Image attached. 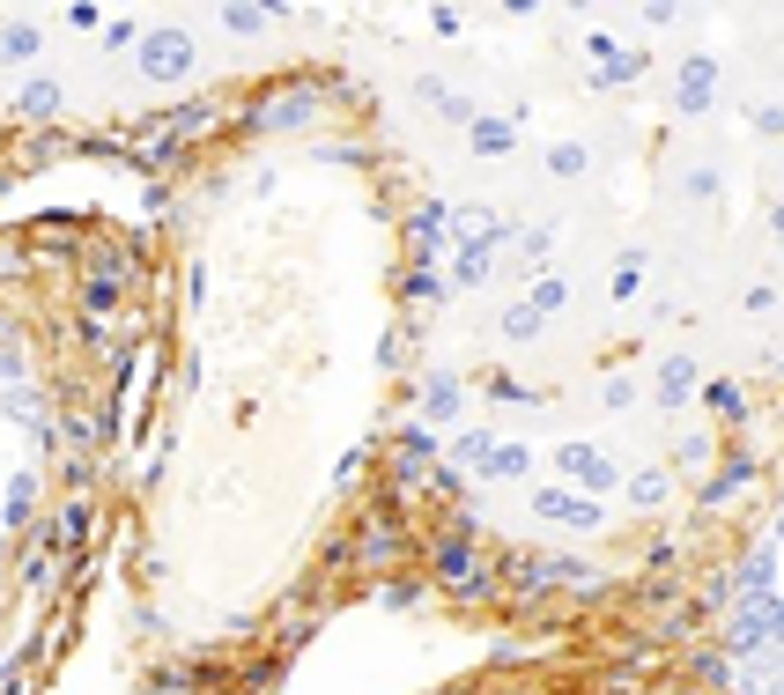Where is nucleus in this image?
<instances>
[{"label": "nucleus", "instance_id": "13", "mask_svg": "<svg viewBox=\"0 0 784 695\" xmlns=\"http://www.w3.org/2000/svg\"><path fill=\"white\" fill-rule=\"evenodd\" d=\"M37 52V30L30 23H8V37H0V60H30Z\"/></svg>", "mask_w": 784, "mask_h": 695}, {"label": "nucleus", "instance_id": "9", "mask_svg": "<svg viewBox=\"0 0 784 695\" xmlns=\"http://www.w3.org/2000/svg\"><path fill=\"white\" fill-rule=\"evenodd\" d=\"M289 119H311V97H274L252 126H289Z\"/></svg>", "mask_w": 784, "mask_h": 695}, {"label": "nucleus", "instance_id": "15", "mask_svg": "<svg viewBox=\"0 0 784 695\" xmlns=\"http://www.w3.org/2000/svg\"><path fill=\"white\" fill-rule=\"evenodd\" d=\"M82 533H89V511L74 503V511L60 518V533H52V540H60V548H82Z\"/></svg>", "mask_w": 784, "mask_h": 695}, {"label": "nucleus", "instance_id": "19", "mask_svg": "<svg viewBox=\"0 0 784 695\" xmlns=\"http://www.w3.org/2000/svg\"><path fill=\"white\" fill-rule=\"evenodd\" d=\"M533 311H540V318L563 311V281H533Z\"/></svg>", "mask_w": 784, "mask_h": 695}, {"label": "nucleus", "instance_id": "8", "mask_svg": "<svg viewBox=\"0 0 784 695\" xmlns=\"http://www.w3.org/2000/svg\"><path fill=\"white\" fill-rule=\"evenodd\" d=\"M474 148L481 156H503L511 148V119H474Z\"/></svg>", "mask_w": 784, "mask_h": 695}, {"label": "nucleus", "instance_id": "20", "mask_svg": "<svg viewBox=\"0 0 784 695\" xmlns=\"http://www.w3.org/2000/svg\"><path fill=\"white\" fill-rule=\"evenodd\" d=\"M629 496H637V503H644V511H651V503H659V496H666V481H659V474H637V481H629Z\"/></svg>", "mask_w": 784, "mask_h": 695}, {"label": "nucleus", "instance_id": "21", "mask_svg": "<svg viewBox=\"0 0 784 695\" xmlns=\"http://www.w3.org/2000/svg\"><path fill=\"white\" fill-rule=\"evenodd\" d=\"M489 452H496V444L481 437V429H474V437H459V459H466V466H481V459H489Z\"/></svg>", "mask_w": 784, "mask_h": 695}, {"label": "nucleus", "instance_id": "1", "mask_svg": "<svg viewBox=\"0 0 784 695\" xmlns=\"http://www.w3.org/2000/svg\"><path fill=\"white\" fill-rule=\"evenodd\" d=\"M141 74L148 82H185V74H193V37L185 30H156L141 45Z\"/></svg>", "mask_w": 784, "mask_h": 695}, {"label": "nucleus", "instance_id": "17", "mask_svg": "<svg viewBox=\"0 0 784 695\" xmlns=\"http://www.w3.org/2000/svg\"><path fill=\"white\" fill-rule=\"evenodd\" d=\"M688 385H696V363H688V355H681V363L666 370V400H688Z\"/></svg>", "mask_w": 784, "mask_h": 695}, {"label": "nucleus", "instance_id": "7", "mask_svg": "<svg viewBox=\"0 0 784 695\" xmlns=\"http://www.w3.org/2000/svg\"><path fill=\"white\" fill-rule=\"evenodd\" d=\"M60 111V82H30L23 89V119H52Z\"/></svg>", "mask_w": 784, "mask_h": 695}, {"label": "nucleus", "instance_id": "2", "mask_svg": "<svg viewBox=\"0 0 784 695\" xmlns=\"http://www.w3.org/2000/svg\"><path fill=\"white\" fill-rule=\"evenodd\" d=\"M711 89H718L711 52H688V60H681V111H688V119H703V111H711Z\"/></svg>", "mask_w": 784, "mask_h": 695}, {"label": "nucleus", "instance_id": "18", "mask_svg": "<svg viewBox=\"0 0 784 695\" xmlns=\"http://www.w3.org/2000/svg\"><path fill=\"white\" fill-rule=\"evenodd\" d=\"M711 407H718L725 422H740V415H748V407H740V385H711Z\"/></svg>", "mask_w": 784, "mask_h": 695}, {"label": "nucleus", "instance_id": "14", "mask_svg": "<svg viewBox=\"0 0 784 695\" xmlns=\"http://www.w3.org/2000/svg\"><path fill=\"white\" fill-rule=\"evenodd\" d=\"M259 23H267V8H222V30H230V37H245Z\"/></svg>", "mask_w": 784, "mask_h": 695}, {"label": "nucleus", "instance_id": "12", "mask_svg": "<svg viewBox=\"0 0 784 695\" xmlns=\"http://www.w3.org/2000/svg\"><path fill=\"white\" fill-rule=\"evenodd\" d=\"M526 452H518V444H503V452H489V459H481V474H496V481H511V474H526Z\"/></svg>", "mask_w": 784, "mask_h": 695}, {"label": "nucleus", "instance_id": "5", "mask_svg": "<svg viewBox=\"0 0 784 695\" xmlns=\"http://www.w3.org/2000/svg\"><path fill=\"white\" fill-rule=\"evenodd\" d=\"M437 570L452 577L459 592H481V570H474V555H466V548H444V555H437Z\"/></svg>", "mask_w": 784, "mask_h": 695}, {"label": "nucleus", "instance_id": "6", "mask_svg": "<svg viewBox=\"0 0 784 695\" xmlns=\"http://www.w3.org/2000/svg\"><path fill=\"white\" fill-rule=\"evenodd\" d=\"M459 415V378H429V422H452Z\"/></svg>", "mask_w": 784, "mask_h": 695}, {"label": "nucleus", "instance_id": "22", "mask_svg": "<svg viewBox=\"0 0 784 695\" xmlns=\"http://www.w3.org/2000/svg\"><path fill=\"white\" fill-rule=\"evenodd\" d=\"M8 378H23V363H15V355L0 348V385H8Z\"/></svg>", "mask_w": 784, "mask_h": 695}, {"label": "nucleus", "instance_id": "16", "mask_svg": "<svg viewBox=\"0 0 784 695\" xmlns=\"http://www.w3.org/2000/svg\"><path fill=\"white\" fill-rule=\"evenodd\" d=\"M548 163H555V178H577V171H585V148H577V141H563Z\"/></svg>", "mask_w": 784, "mask_h": 695}, {"label": "nucleus", "instance_id": "10", "mask_svg": "<svg viewBox=\"0 0 784 695\" xmlns=\"http://www.w3.org/2000/svg\"><path fill=\"white\" fill-rule=\"evenodd\" d=\"M481 274H489V244H459V267H452V281H466V289H474Z\"/></svg>", "mask_w": 784, "mask_h": 695}, {"label": "nucleus", "instance_id": "4", "mask_svg": "<svg viewBox=\"0 0 784 695\" xmlns=\"http://www.w3.org/2000/svg\"><path fill=\"white\" fill-rule=\"evenodd\" d=\"M533 511L540 518H563V525H600V503H577V496H563V488H540Z\"/></svg>", "mask_w": 784, "mask_h": 695}, {"label": "nucleus", "instance_id": "3", "mask_svg": "<svg viewBox=\"0 0 784 695\" xmlns=\"http://www.w3.org/2000/svg\"><path fill=\"white\" fill-rule=\"evenodd\" d=\"M555 466H563L577 488H614V459L592 452V444H563V459H555Z\"/></svg>", "mask_w": 784, "mask_h": 695}, {"label": "nucleus", "instance_id": "11", "mask_svg": "<svg viewBox=\"0 0 784 695\" xmlns=\"http://www.w3.org/2000/svg\"><path fill=\"white\" fill-rule=\"evenodd\" d=\"M533 333H540V311L533 304H511V311H503V341H533Z\"/></svg>", "mask_w": 784, "mask_h": 695}]
</instances>
